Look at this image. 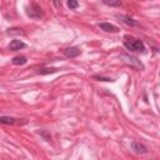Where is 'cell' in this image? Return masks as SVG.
I'll list each match as a JSON object with an SVG mask.
<instances>
[{
    "label": "cell",
    "instance_id": "obj_12",
    "mask_svg": "<svg viewBox=\"0 0 160 160\" xmlns=\"http://www.w3.org/2000/svg\"><path fill=\"white\" fill-rule=\"evenodd\" d=\"M104 2L106 5H111V6H118L120 5V1H108V0H104Z\"/></svg>",
    "mask_w": 160,
    "mask_h": 160
},
{
    "label": "cell",
    "instance_id": "obj_7",
    "mask_svg": "<svg viewBox=\"0 0 160 160\" xmlns=\"http://www.w3.org/2000/svg\"><path fill=\"white\" fill-rule=\"evenodd\" d=\"M119 18H120V19H122V21H124L125 24H129V25H139V22H138V21H135L134 19H131V18H129V16L119 15Z\"/></svg>",
    "mask_w": 160,
    "mask_h": 160
},
{
    "label": "cell",
    "instance_id": "obj_13",
    "mask_svg": "<svg viewBox=\"0 0 160 160\" xmlns=\"http://www.w3.org/2000/svg\"><path fill=\"white\" fill-rule=\"evenodd\" d=\"M94 79H98V80H102V81H110L111 79L109 78H100V76H94Z\"/></svg>",
    "mask_w": 160,
    "mask_h": 160
},
{
    "label": "cell",
    "instance_id": "obj_6",
    "mask_svg": "<svg viewBox=\"0 0 160 160\" xmlns=\"http://www.w3.org/2000/svg\"><path fill=\"white\" fill-rule=\"evenodd\" d=\"M131 148H132V150H134L135 152H138V154H145V152H146V148H145L142 144H140V142L132 141V142H131Z\"/></svg>",
    "mask_w": 160,
    "mask_h": 160
},
{
    "label": "cell",
    "instance_id": "obj_9",
    "mask_svg": "<svg viewBox=\"0 0 160 160\" xmlns=\"http://www.w3.org/2000/svg\"><path fill=\"white\" fill-rule=\"evenodd\" d=\"M0 122L1 124H8V125H12V124H15V119L10 118V116H1L0 118Z\"/></svg>",
    "mask_w": 160,
    "mask_h": 160
},
{
    "label": "cell",
    "instance_id": "obj_10",
    "mask_svg": "<svg viewBox=\"0 0 160 160\" xmlns=\"http://www.w3.org/2000/svg\"><path fill=\"white\" fill-rule=\"evenodd\" d=\"M68 6L70 9H76L79 6V2L78 1H74V0H70V1H68Z\"/></svg>",
    "mask_w": 160,
    "mask_h": 160
},
{
    "label": "cell",
    "instance_id": "obj_8",
    "mask_svg": "<svg viewBox=\"0 0 160 160\" xmlns=\"http://www.w3.org/2000/svg\"><path fill=\"white\" fill-rule=\"evenodd\" d=\"M26 58L25 56H16V58H14L12 59V64L14 65H24V64H26Z\"/></svg>",
    "mask_w": 160,
    "mask_h": 160
},
{
    "label": "cell",
    "instance_id": "obj_1",
    "mask_svg": "<svg viewBox=\"0 0 160 160\" xmlns=\"http://www.w3.org/2000/svg\"><path fill=\"white\" fill-rule=\"evenodd\" d=\"M124 45L132 51H142L144 50V42L139 39H135L132 36H125Z\"/></svg>",
    "mask_w": 160,
    "mask_h": 160
},
{
    "label": "cell",
    "instance_id": "obj_11",
    "mask_svg": "<svg viewBox=\"0 0 160 160\" xmlns=\"http://www.w3.org/2000/svg\"><path fill=\"white\" fill-rule=\"evenodd\" d=\"M56 71V69H40L39 72L40 74H49V72H54Z\"/></svg>",
    "mask_w": 160,
    "mask_h": 160
},
{
    "label": "cell",
    "instance_id": "obj_3",
    "mask_svg": "<svg viewBox=\"0 0 160 160\" xmlns=\"http://www.w3.org/2000/svg\"><path fill=\"white\" fill-rule=\"evenodd\" d=\"M80 52H81V50L79 49V48H75V46H71V48H68L66 50H65V56L66 58H76V56H79L80 55Z\"/></svg>",
    "mask_w": 160,
    "mask_h": 160
},
{
    "label": "cell",
    "instance_id": "obj_5",
    "mask_svg": "<svg viewBox=\"0 0 160 160\" xmlns=\"http://www.w3.org/2000/svg\"><path fill=\"white\" fill-rule=\"evenodd\" d=\"M22 48H25V44H24L21 40H12V41L10 42V45H9V49L12 50V51L20 50V49H22Z\"/></svg>",
    "mask_w": 160,
    "mask_h": 160
},
{
    "label": "cell",
    "instance_id": "obj_2",
    "mask_svg": "<svg viewBox=\"0 0 160 160\" xmlns=\"http://www.w3.org/2000/svg\"><path fill=\"white\" fill-rule=\"evenodd\" d=\"M26 12H28V15H29L30 18H34V19L42 16V11H41V8H40L38 4H31V5L28 8Z\"/></svg>",
    "mask_w": 160,
    "mask_h": 160
},
{
    "label": "cell",
    "instance_id": "obj_4",
    "mask_svg": "<svg viewBox=\"0 0 160 160\" xmlns=\"http://www.w3.org/2000/svg\"><path fill=\"white\" fill-rule=\"evenodd\" d=\"M99 26H100L104 31H108V32H118V31H119V29H118L115 25L109 24V22H101V24H99Z\"/></svg>",
    "mask_w": 160,
    "mask_h": 160
}]
</instances>
